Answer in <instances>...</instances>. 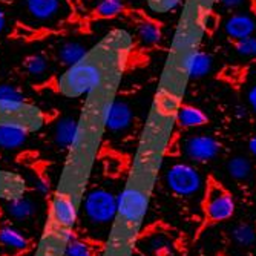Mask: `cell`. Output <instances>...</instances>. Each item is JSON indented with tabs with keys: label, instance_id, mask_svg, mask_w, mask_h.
Segmentation results:
<instances>
[{
	"label": "cell",
	"instance_id": "cell-20",
	"mask_svg": "<svg viewBox=\"0 0 256 256\" xmlns=\"http://www.w3.org/2000/svg\"><path fill=\"white\" fill-rule=\"evenodd\" d=\"M227 170L232 178L238 181L247 180L252 174V164L246 156H234L227 162Z\"/></svg>",
	"mask_w": 256,
	"mask_h": 256
},
{
	"label": "cell",
	"instance_id": "cell-12",
	"mask_svg": "<svg viewBox=\"0 0 256 256\" xmlns=\"http://www.w3.org/2000/svg\"><path fill=\"white\" fill-rule=\"evenodd\" d=\"M28 134L30 130L18 124H11V123L0 124V148L6 150L17 149L25 144Z\"/></svg>",
	"mask_w": 256,
	"mask_h": 256
},
{
	"label": "cell",
	"instance_id": "cell-13",
	"mask_svg": "<svg viewBox=\"0 0 256 256\" xmlns=\"http://www.w3.org/2000/svg\"><path fill=\"white\" fill-rule=\"evenodd\" d=\"M28 12L38 22H48L60 16V0H26Z\"/></svg>",
	"mask_w": 256,
	"mask_h": 256
},
{
	"label": "cell",
	"instance_id": "cell-8",
	"mask_svg": "<svg viewBox=\"0 0 256 256\" xmlns=\"http://www.w3.org/2000/svg\"><path fill=\"white\" fill-rule=\"evenodd\" d=\"M220 143L216 142V138L212 135H206L200 134L195 136H190L188 142H186V155L190 160L198 161V162H206L214 160L220 154Z\"/></svg>",
	"mask_w": 256,
	"mask_h": 256
},
{
	"label": "cell",
	"instance_id": "cell-32",
	"mask_svg": "<svg viewBox=\"0 0 256 256\" xmlns=\"http://www.w3.org/2000/svg\"><path fill=\"white\" fill-rule=\"evenodd\" d=\"M248 149L250 152L256 156V135L253 138H250V142H248Z\"/></svg>",
	"mask_w": 256,
	"mask_h": 256
},
{
	"label": "cell",
	"instance_id": "cell-16",
	"mask_svg": "<svg viewBox=\"0 0 256 256\" xmlns=\"http://www.w3.org/2000/svg\"><path fill=\"white\" fill-rule=\"evenodd\" d=\"M176 122L181 128H188V129H192V128H200V126H204L208 120H207V115L195 108V106H181L176 112Z\"/></svg>",
	"mask_w": 256,
	"mask_h": 256
},
{
	"label": "cell",
	"instance_id": "cell-3",
	"mask_svg": "<svg viewBox=\"0 0 256 256\" xmlns=\"http://www.w3.org/2000/svg\"><path fill=\"white\" fill-rule=\"evenodd\" d=\"M206 218L212 222L228 220L235 212V201L222 186L210 178L207 181V189L202 201Z\"/></svg>",
	"mask_w": 256,
	"mask_h": 256
},
{
	"label": "cell",
	"instance_id": "cell-5",
	"mask_svg": "<svg viewBox=\"0 0 256 256\" xmlns=\"http://www.w3.org/2000/svg\"><path fill=\"white\" fill-rule=\"evenodd\" d=\"M166 184L169 190L178 196H192L201 190L202 180L194 166L178 162L166 172Z\"/></svg>",
	"mask_w": 256,
	"mask_h": 256
},
{
	"label": "cell",
	"instance_id": "cell-23",
	"mask_svg": "<svg viewBox=\"0 0 256 256\" xmlns=\"http://www.w3.org/2000/svg\"><path fill=\"white\" fill-rule=\"evenodd\" d=\"M123 0H102L97 6V16L103 18H110L118 16L123 11Z\"/></svg>",
	"mask_w": 256,
	"mask_h": 256
},
{
	"label": "cell",
	"instance_id": "cell-14",
	"mask_svg": "<svg viewBox=\"0 0 256 256\" xmlns=\"http://www.w3.org/2000/svg\"><path fill=\"white\" fill-rule=\"evenodd\" d=\"M54 136L57 144L63 148H71L78 142L80 136V128L78 123L74 118H62L56 124Z\"/></svg>",
	"mask_w": 256,
	"mask_h": 256
},
{
	"label": "cell",
	"instance_id": "cell-25",
	"mask_svg": "<svg viewBox=\"0 0 256 256\" xmlns=\"http://www.w3.org/2000/svg\"><path fill=\"white\" fill-rule=\"evenodd\" d=\"M0 100L23 102V94L12 84H0Z\"/></svg>",
	"mask_w": 256,
	"mask_h": 256
},
{
	"label": "cell",
	"instance_id": "cell-29",
	"mask_svg": "<svg viewBox=\"0 0 256 256\" xmlns=\"http://www.w3.org/2000/svg\"><path fill=\"white\" fill-rule=\"evenodd\" d=\"M247 100L252 106V109L256 112V84L252 86V89L248 90V94H247Z\"/></svg>",
	"mask_w": 256,
	"mask_h": 256
},
{
	"label": "cell",
	"instance_id": "cell-7",
	"mask_svg": "<svg viewBox=\"0 0 256 256\" xmlns=\"http://www.w3.org/2000/svg\"><path fill=\"white\" fill-rule=\"evenodd\" d=\"M36 242L11 226L0 227V256H28Z\"/></svg>",
	"mask_w": 256,
	"mask_h": 256
},
{
	"label": "cell",
	"instance_id": "cell-31",
	"mask_svg": "<svg viewBox=\"0 0 256 256\" xmlns=\"http://www.w3.org/2000/svg\"><path fill=\"white\" fill-rule=\"evenodd\" d=\"M5 25H6V17H5V12L4 10L0 8V32L5 30Z\"/></svg>",
	"mask_w": 256,
	"mask_h": 256
},
{
	"label": "cell",
	"instance_id": "cell-21",
	"mask_svg": "<svg viewBox=\"0 0 256 256\" xmlns=\"http://www.w3.org/2000/svg\"><path fill=\"white\" fill-rule=\"evenodd\" d=\"M25 69L31 77H43L48 71V60L43 56H31L25 62Z\"/></svg>",
	"mask_w": 256,
	"mask_h": 256
},
{
	"label": "cell",
	"instance_id": "cell-2",
	"mask_svg": "<svg viewBox=\"0 0 256 256\" xmlns=\"http://www.w3.org/2000/svg\"><path fill=\"white\" fill-rule=\"evenodd\" d=\"M83 215L96 227L109 226L118 215V196L100 188L89 190L83 201Z\"/></svg>",
	"mask_w": 256,
	"mask_h": 256
},
{
	"label": "cell",
	"instance_id": "cell-1",
	"mask_svg": "<svg viewBox=\"0 0 256 256\" xmlns=\"http://www.w3.org/2000/svg\"><path fill=\"white\" fill-rule=\"evenodd\" d=\"M103 83V71L97 63L86 62L71 66L60 80V88L66 96H83L96 90Z\"/></svg>",
	"mask_w": 256,
	"mask_h": 256
},
{
	"label": "cell",
	"instance_id": "cell-15",
	"mask_svg": "<svg viewBox=\"0 0 256 256\" xmlns=\"http://www.w3.org/2000/svg\"><path fill=\"white\" fill-rule=\"evenodd\" d=\"M86 57H88L86 46L78 42H68L62 44L58 50V58L68 68L82 63L83 60H86Z\"/></svg>",
	"mask_w": 256,
	"mask_h": 256
},
{
	"label": "cell",
	"instance_id": "cell-10",
	"mask_svg": "<svg viewBox=\"0 0 256 256\" xmlns=\"http://www.w3.org/2000/svg\"><path fill=\"white\" fill-rule=\"evenodd\" d=\"M224 28L226 34L236 42L256 34V18L250 12H235L227 18Z\"/></svg>",
	"mask_w": 256,
	"mask_h": 256
},
{
	"label": "cell",
	"instance_id": "cell-30",
	"mask_svg": "<svg viewBox=\"0 0 256 256\" xmlns=\"http://www.w3.org/2000/svg\"><path fill=\"white\" fill-rule=\"evenodd\" d=\"M235 115L238 118H246V115H247V109L242 108V106H238L236 110H235Z\"/></svg>",
	"mask_w": 256,
	"mask_h": 256
},
{
	"label": "cell",
	"instance_id": "cell-4",
	"mask_svg": "<svg viewBox=\"0 0 256 256\" xmlns=\"http://www.w3.org/2000/svg\"><path fill=\"white\" fill-rule=\"evenodd\" d=\"M77 221V206L74 198L60 192L57 194L50 206V228L54 230L56 234H63L68 238L71 236L72 228Z\"/></svg>",
	"mask_w": 256,
	"mask_h": 256
},
{
	"label": "cell",
	"instance_id": "cell-19",
	"mask_svg": "<svg viewBox=\"0 0 256 256\" xmlns=\"http://www.w3.org/2000/svg\"><path fill=\"white\" fill-rule=\"evenodd\" d=\"M138 38L144 46H154L161 40V30L152 20H142L136 26Z\"/></svg>",
	"mask_w": 256,
	"mask_h": 256
},
{
	"label": "cell",
	"instance_id": "cell-6",
	"mask_svg": "<svg viewBox=\"0 0 256 256\" xmlns=\"http://www.w3.org/2000/svg\"><path fill=\"white\" fill-rule=\"evenodd\" d=\"M148 204L149 198L143 189L128 186L118 196V215L126 224H138L148 210Z\"/></svg>",
	"mask_w": 256,
	"mask_h": 256
},
{
	"label": "cell",
	"instance_id": "cell-22",
	"mask_svg": "<svg viewBox=\"0 0 256 256\" xmlns=\"http://www.w3.org/2000/svg\"><path fill=\"white\" fill-rule=\"evenodd\" d=\"M232 235H234V240L235 242H238L240 246H252L256 240V232L254 228L250 226V224H238L234 232H232Z\"/></svg>",
	"mask_w": 256,
	"mask_h": 256
},
{
	"label": "cell",
	"instance_id": "cell-26",
	"mask_svg": "<svg viewBox=\"0 0 256 256\" xmlns=\"http://www.w3.org/2000/svg\"><path fill=\"white\" fill-rule=\"evenodd\" d=\"M202 25H204V28H206L207 31H214V30L216 28V25H218V18H216V16L212 14V12H207V14L204 16Z\"/></svg>",
	"mask_w": 256,
	"mask_h": 256
},
{
	"label": "cell",
	"instance_id": "cell-18",
	"mask_svg": "<svg viewBox=\"0 0 256 256\" xmlns=\"http://www.w3.org/2000/svg\"><path fill=\"white\" fill-rule=\"evenodd\" d=\"M6 212L14 220H28L34 215L36 207H34V202L31 200L20 196V198H14L8 202Z\"/></svg>",
	"mask_w": 256,
	"mask_h": 256
},
{
	"label": "cell",
	"instance_id": "cell-17",
	"mask_svg": "<svg viewBox=\"0 0 256 256\" xmlns=\"http://www.w3.org/2000/svg\"><path fill=\"white\" fill-rule=\"evenodd\" d=\"M63 256H97V248L89 240L71 235L66 241Z\"/></svg>",
	"mask_w": 256,
	"mask_h": 256
},
{
	"label": "cell",
	"instance_id": "cell-11",
	"mask_svg": "<svg viewBox=\"0 0 256 256\" xmlns=\"http://www.w3.org/2000/svg\"><path fill=\"white\" fill-rule=\"evenodd\" d=\"M212 57L202 51H194L184 58V71L190 78H201L212 69Z\"/></svg>",
	"mask_w": 256,
	"mask_h": 256
},
{
	"label": "cell",
	"instance_id": "cell-9",
	"mask_svg": "<svg viewBox=\"0 0 256 256\" xmlns=\"http://www.w3.org/2000/svg\"><path fill=\"white\" fill-rule=\"evenodd\" d=\"M103 123L110 132H123L132 124V109L122 100H114L104 108Z\"/></svg>",
	"mask_w": 256,
	"mask_h": 256
},
{
	"label": "cell",
	"instance_id": "cell-24",
	"mask_svg": "<svg viewBox=\"0 0 256 256\" xmlns=\"http://www.w3.org/2000/svg\"><path fill=\"white\" fill-rule=\"evenodd\" d=\"M236 52L246 58H256V36H250L235 43Z\"/></svg>",
	"mask_w": 256,
	"mask_h": 256
},
{
	"label": "cell",
	"instance_id": "cell-27",
	"mask_svg": "<svg viewBox=\"0 0 256 256\" xmlns=\"http://www.w3.org/2000/svg\"><path fill=\"white\" fill-rule=\"evenodd\" d=\"M218 2L227 10H238L247 4V0H218Z\"/></svg>",
	"mask_w": 256,
	"mask_h": 256
},
{
	"label": "cell",
	"instance_id": "cell-28",
	"mask_svg": "<svg viewBox=\"0 0 256 256\" xmlns=\"http://www.w3.org/2000/svg\"><path fill=\"white\" fill-rule=\"evenodd\" d=\"M180 0H158V6L162 11H172L178 6Z\"/></svg>",
	"mask_w": 256,
	"mask_h": 256
}]
</instances>
